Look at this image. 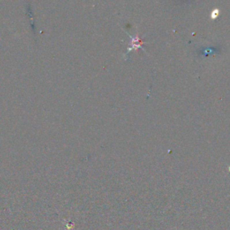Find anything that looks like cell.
<instances>
[{"label": "cell", "instance_id": "obj_1", "mask_svg": "<svg viewBox=\"0 0 230 230\" xmlns=\"http://www.w3.org/2000/svg\"><path fill=\"white\" fill-rule=\"evenodd\" d=\"M218 10H214L213 11V15H212V18L214 19L215 18V15H216V17L218 16Z\"/></svg>", "mask_w": 230, "mask_h": 230}]
</instances>
